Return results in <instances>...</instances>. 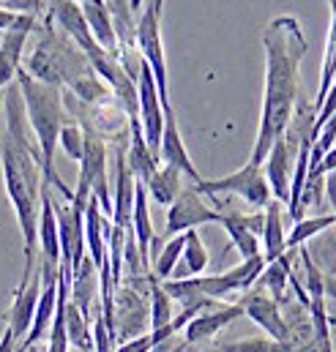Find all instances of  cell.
<instances>
[{
  "instance_id": "33",
  "label": "cell",
  "mask_w": 336,
  "mask_h": 352,
  "mask_svg": "<svg viewBox=\"0 0 336 352\" xmlns=\"http://www.w3.org/2000/svg\"><path fill=\"white\" fill-rule=\"evenodd\" d=\"M326 177H328V180H326V186H323V188H326V194H328V199H331V205H334V210H331V213H334V221H336V173H331V175H326Z\"/></svg>"
},
{
  "instance_id": "10",
  "label": "cell",
  "mask_w": 336,
  "mask_h": 352,
  "mask_svg": "<svg viewBox=\"0 0 336 352\" xmlns=\"http://www.w3.org/2000/svg\"><path fill=\"white\" fill-rule=\"evenodd\" d=\"M148 322L145 300L137 289H118V298H112V328L115 342H129L134 336H143V328Z\"/></svg>"
},
{
  "instance_id": "16",
  "label": "cell",
  "mask_w": 336,
  "mask_h": 352,
  "mask_svg": "<svg viewBox=\"0 0 336 352\" xmlns=\"http://www.w3.org/2000/svg\"><path fill=\"white\" fill-rule=\"evenodd\" d=\"M134 188L137 180L126 167V153L115 151V197H112V227L129 230L132 227V208H134Z\"/></svg>"
},
{
  "instance_id": "20",
  "label": "cell",
  "mask_w": 336,
  "mask_h": 352,
  "mask_svg": "<svg viewBox=\"0 0 336 352\" xmlns=\"http://www.w3.org/2000/svg\"><path fill=\"white\" fill-rule=\"evenodd\" d=\"M262 216H265V221H262V232H260V238H262V260L265 263H273V260H279L282 254H287V249H284V219H282V202H276V199H271L268 205H265V210H262Z\"/></svg>"
},
{
  "instance_id": "1",
  "label": "cell",
  "mask_w": 336,
  "mask_h": 352,
  "mask_svg": "<svg viewBox=\"0 0 336 352\" xmlns=\"http://www.w3.org/2000/svg\"><path fill=\"white\" fill-rule=\"evenodd\" d=\"M262 47H265V90H262L260 129L249 156V164L257 167H262L271 145L287 131L295 115L298 88H301V60L309 44L301 22L290 14H282L265 25Z\"/></svg>"
},
{
  "instance_id": "25",
  "label": "cell",
  "mask_w": 336,
  "mask_h": 352,
  "mask_svg": "<svg viewBox=\"0 0 336 352\" xmlns=\"http://www.w3.org/2000/svg\"><path fill=\"white\" fill-rule=\"evenodd\" d=\"M336 221H334V213H320V216H306V219H298L290 230V235L284 238V249L293 252V249H301L306 241L317 238L320 232L331 230Z\"/></svg>"
},
{
  "instance_id": "27",
  "label": "cell",
  "mask_w": 336,
  "mask_h": 352,
  "mask_svg": "<svg viewBox=\"0 0 336 352\" xmlns=\"http://www.w3.org/2000/svg\"><path fill=\"white\" fill-rule=\"evenodd\" d=\"M87 322L90 320L83 311L72 300H66V339L69 347H74L77 352H93V331Z\"/></svg>"
},
{
  "instance_id": "6",
  "label": "cell",
  "mask_w": 336,
  "mask_h": 352,
  "mask_svg": "<svg viewBox=\"0 0 336 352\" xmlns=\"http://www.w3.org/2000/svg\"><path fill=\"white\" fill-rule=\"evenodd\" d=\"M80 208L69 205H58L55 202V219H58V241H61V273H66L69 278L74 276V270L85 260V221Z\"/></svg>"
},
{
  "instance_id": "32",
  "label": "cell",
  "mask_w": 336,
  "mask_h": 352,
  "mask_svg": "<svg viewBox=\"0 0 336 352\" xmlns=\"http://www.w3.org/2000/svg\"><path fill=\"white\" fill-rule=\"evenodd\" d=\"M331 173H336V145L331 148V151H326V153H323L320 164L306 175V180H320V177L331 175Z\"/></svg>"
},
{
  "instance_id": "8",
  "label": "cell",
  "mask_w": 336,
  "mask_h": 352,
  "mask_svg": "<svg viewBox=\"0 0 336 352\" xmlns=\"http://www.w3.org/2000/svg\"><path fill=\"white\" fill-rule=\"evenodd\" d=\"M33 30H39V19L19 14L17 22L0 33V88L11 85L17 80V74L22 69V55H25V47H28V38Z\"/></svg>"
},
{
  "instance_id": "37",
  "label": "cell",
  "mask_w": 336,
  "mask_h": 352,
  "mask_svg": "<svg viewBox=\"0 0 336 352\" xmlns=\"http://www.w3.org/2000/svg\"><path fill=\"white\" fill-rule=\"evenodd\" d=\"M72 3H83V0H72Z\"/></svg>"
},
{
  "instance_id": "23",
  "label": "cell",
  "mask_w": 336,
  "mask_h": 352,
  "mask_svg": "<svg viewBox=\"0 0 336 352\" xmlns=\"http://www.w3.org/2000/svg\"><path fill=\"white\" fill-rule=\"evenodd\" d=\"M208 249L202 243V238L197 235V230L186 232V243L180 252V267L172 270V278H186V276H202V270L208 267Z\"/></svg>"
},
{
  "instance_id": "34",
  "label": "cell",
  "mask_w": 336,
  "mask_h": 352,
  "mask_svg": "<svg viewBox=\"0 0 336 352\" xmlns=\"http://www.w3.org/2000/svg\"><path fill=\"white\" fill-rule=\"evenodd\" d=\"M17 16H19V14H14V11H6V8H0V33H3V30H8V28H11L14 22H17Z\"/></svg>"
},
{
  "instance_id": "15",
  "label": "cell",
  "mask_w": 336,
  "mask_h": 352,
  "mask_svg": "<svg viewBox=\"0 0 336 352\" xmlns=\"http://www.w3.org/2000/svg\"><path fill=\"white\" fill-rule=\"evenodd\" d=\"M238 317H244L241 303H230V306H216V309H205L197 317H191L183 328V339L186 344H197V342H208L213 339L219 331H224L230 322H235Z\"/></svg>"
},
{
  "instance_id": "9",
  "label": "cell",
  "mask_w": 336,
  "mask_h": 352,
  "mask_svg": "<svg viewBox=\"0 0 336 352\" xmlns=\"http://www.w3.org/2000/svg\"><path fill=\"white\" fill-rule=\"evenodd\" d=\"M301 260H304V273H306V311L312 317L315 325V336L320 352H334L331 350V333H328V309H326V287L323 278L326 273L315 265L312 254L306 249H301Z\"/></svg>"
},
{
  "instance_id": "26",
  "label": "cell",
  "mask_w": 336,
  "mask_h": 352,
  "mask_svg": "<svg viewBox=\"0 0 336 352\" xmlns=\"http://www.w3.org/2000/svg\"><path fill=\"white\" fill-rule=\"evenodd\" d=\"M331 6V28H328V38H326V55H323V69H320V85H317V96H315V112L320 109L326 90L334 82L336 77V0H328Z\"/></svg>"
},
{
  "instance_id": "35",
  "label": "cell",
  "mask_w": 336,
  "mask_h": 352,
  "mask_svg": "<svg viewBox=\"0 0 336 352\" xmlns=\"http://www.w3.org/2000/svg\"><path fill=\"white\" fill-rule=\"evenodd\" d=\"M323 287H326V295L336 300V276H328V273H326V278H323Z\"/></svg>"
},
{
  "instance_id": "29",
  "label": "cell",
  "mask_w": 336,
  "mask_h": 352,
  "mask_svg": "<svg viewBox=\"0 0 336 352\" xmlns=\"http://www.w3.org/2000/svg\"><path fill=\"white\" fill-rule=\"evenodd\" d=\"M148 284H151V309H148V322H151V331H159L172 322V298L162 289L159 281L151 278L148 273Z\"/></svg>"
},
{
  "instance_id": "7",
  "label": "cell",
  "mask_w": 336,
  "mask_h": 352,
  "mask_svg": "<svg viewBox=\"0 0 336 352\" xmlns=\"http://www.w3.org/2000/svg\"><path fill=\"white\" fill-rule=\"evenodd\" d=\"M202 224H219V210L211 208L202 199V194L194 191V186L183 188L175 197V202L167 208V227H165V232L172 238V235H183L189 230H197Z\"/></svg>"
},
{
  "instance_id": "2",
  "label": "cell",
  "mask_w": 336,
  "mask_h": 352,
  "mask_svg": "<svg viewBox=\"0 0 336 352\" xmlns=\"http://www.w3.org/2000/svg\"><path fill=\"white\" fill-rule=\"evenodd\" d=\"M17 88L22 93V104H25V115L30 123V131L36 137L39 145V156H41V177L47 186H55L69 202H72V188L61 180L55 170V148H58V137L61 129L69 123V112H66V101H63V90L55 85H44L39 80H33L25 69H19L17 74Z\"/></svg>"
},
{
  "instance_id": "17",
  "label": "cell",
  "mask_w": 336,
  "mask_h": 352,
  "mask_svg": "<svg viewBox=\"0 0 336 352\" xmlns=\"http://www.w3.org/2000/svg\"><path fill=\"white\" fill-rule=\"evenodd\" d=\"M77 6H80V11H83L85 25H87L93 41H96L104 52H109V55L118 58V36H115V25H112V14H109L107 3H104V0H83V3H77Z\"/></svg>"
},
{
  "instance_id": "3",
  "label": "cell",
  "mask_w": 336,
  "mask_h": 352,
  "mask_svg": "<svg viewBox=\"0 0 336 352\" xmlns=\"http://www.w3.org/2000/svg\"><path fill=\"white\" fill-rule=\"evenodd\" d=\"M162 8L165 0H148L140 11V19L134 22V44L140 58L154 74V82L162 98V109H169V80H167V58H165V41H162Z\"/></svg>"
},
{
  "instance_id": "5",
  "label": "cell",
  "mask_w": 336,
  "mask_h": 352,
  "mask_svg": "<svg viewBox=\"0 0 336 352\" xmlns=\"http://www.w3.org/2000/svg\"><path fill=\"white\" fill-rule=\"evenodd\" d=\"M137 120H140L148 151L159 159V142H162V131H165V109H162V98H159V90L154 82V74L145 66V60L137 74Z\"/></svg>"
},
{
  "instance_id": "24",
  "label": "cell",
  "mask_w": 336,
  "mask_h": 352,
  "mask_svg": "<svg viewBox=\"0 0 336 352\" xmlns=\"http://www.w3.org/2000/svg\"><path fill=\"white\" fill-rule=\"evenodd\" d=\"M290 276H293V265H290V252H287V254H282L279 260H273V263L265 265V270L260 273L257 284H260L276 303H282V300H284V289H287Z\"/></svg>"
},
{
  "instance_id": "18",
  "label": "cell",
  "mask_w": 336,
  "mask_h": 352,
  "mask_svg": "<svg viewBox=\"0 0 336 352\" xmlns=\"http://www.w3.org/2000/svg\"><path fill=\"white\" fill-rule=\"evenodd\" d=\"M129 230L134 235L140 260L151 270V243L156 241V235H154V221H151V208H148V191L143 183H137V188H134V208H132V227Z\"/></svg>"
},
{
  "instance_id": "30",
  "label": "cell",
  "mask_w": 336,
  "mask_h": 352,
  "mask_svg": "<svg viewBox=\"0 0 336 352\" xmlns=\"http://www.w3.org/2000/svg\"><path fill=\"white\" fill-rule=\"evenodd\" d=\"M58 145L63 148V153L74 162L83 159V151H85V129L77 126V123H66L61 129V137H58Z\"/></svg>"
},
{
  "instance_id": "31",
  "label": "cell",
  "mask_w": 336,
  "mask_h": 352,
  "mask_svg": "<svg viewBox=\"0 0 336 352\" xmlns=\"http://www.w3.org/2000/svg\"><path fill=\"white\" fill-rule=\"evenodd\" d=\"M216 352H287L284 344L273 342V339H244V342H230V344H222Z\"/></svg>"
},
{
  "instance_id": "21",
  "label": "cell",
  "mask_w": 336,
  "mask_h": 352,
  "mask_svg": "<svg viewBox=\"0 0 336 352\" xmlns=\"http://www.w3.org/2000/svg\"><path fill=\"white\" fill-rule=\"evenodd\" d=\"M96 295H98V270H96V265L90 263V257L85 254V260L80 263V267L74 270V276H72L69 300L87 317L90 309H93ZM87 320H90V317H87Z\"/></svg>"
},
{
  "instance_id": "14",
  "label": "cell",
  "mask_w": 336,
  "mask_h": 352,
  "mask_svg": "<svg viewBox=\"0 0 336 352\" xmlns=\"http://www.w3.org/2000/svg\"><path fill=\"white\" fill-rule=\"evenodd\" d=\"M159 164L175 167L180 175H186L189 180H194V183L202 180L200 173H197V167L191 164V156H189L186 142L180 137L178 118H175V109L172 107L165 109V131H162V142H159Z\"/></svg>"
},
{
  "instance_id": "12",
  "label": "cell",
  "mask_w": 336,
  "mask_h": 352,
  "mask_svg": "<svg viewBox=\"0 0 336 352\" xmlns=\"http://www.w3.org/2000/svg\"><path fill=\"white\" fill-rule=\"evenodd\" d=\"M238 303H241L244 314L252 320L254 325L268 333V339H273L279 344L287 342V325H284L282 309H279V303L265 289H249V292H244V298Z\"/></svg>"
},
{
  "instance_id": "13",
  "label": "cell",
  "mask_w": 336,
  "mask_h": 352,
  "mask_svg": "<svg viewBox=\"0 0 336 352\" xmlns=\"http://www.w3.org/2000/svg\"><path fill=\"white\" fill-rule=\"evenodd\" d=\"M39 292H41V273L39 270H33L30 278H22L17 292H14V303H11L8 314H6V331L14 336L17 344L30 331L33 311H36V303H39Z\"/></svg>"
},
{
  "instance_id": "11",
  "label": "cell",
  "mask_w": 336,
  "mask_h": 352,
  "mask_svg": "<svg viewBox=\"0 0 336 352\" xmlns=\"http://www.w3.org/2000/svg\"><path fill=\"white\" fill-rule=\"evenodd\" d=\"M262 210L260 213H241V210H219V224L230 235V243L238 249L241 260L260 254V232H262Z\"/></svg>"
},
{
  "instance_id": "22",
  "label": "cell",
  "mask_w": 336,
  "mask_h": 352,
  "mask_svg": "<svg viewBox=\"0 0 336 352\" xmlns=\"http://www.w3.org/2000/svg\"><path fill=\"white\" fill-rule=\"evenodd\" d=\"M145 191H148V197H154L156 205L169 208L175 202V197L183 191V175L169 164H159V170L145 183Z\"/></svg>"
},
{
  "instance_id": "36",
  "label": "cell",
  "mask_w": 336,
  "mask_h": 352,
  "mask_svg": "<svg viewBox=\"0 0 336 352\" xmlns=\"http://www.w3.org/2000/svg\"><path fill=\"white\" fill-rule=\"evenodd\" d=\"M3 93L6 88H0V134H3Z\"/></svg>"
},
{
  "instance_id": "19",
  "label": "cell",
  "mask_w": 336,
  "mask_h": 352,
  "mask_svg": "<svg viewBox=\"0 0 336 352\" xmlns=\"http://www.w3.org/2000/svg\"><path fill=\"white\" fill-rule=\"evenodd\" d=\"M129 126H132V142H129V151H126V167H129V173L134 175L137 183L145 186L151 180V175L159 170V159L148 151L143 129H140V120L129 118Z\"/></svg>"
},
{
  "instance_id": "28",
  "label": "cell",
  "mask_w": 336,
  "mask_h": 352,
  "mask_svg": "<svg viewBox=\"0 0 336 352\" xmlns=\"http://www.w3.org/2000/svg\"><path fill=\"white\" fill-rule=\"evenodd\" d=\"M183 243H186V232H183V235H172L167 243L162 246V252H159V257H156V263H154V270H151V278H154V281L162 284V281L172 278V270L180 263Z\"/></svg>"
},
{
  "instance_id": "4",
  "label": "cell",
  "mask_w": 336,
  "mask_h": 352,
  "mask_svg": "<svg viewBox=\"0 0 336 352\" xmlns=\"http://www.w3.org/2000/svg\"><path fill=\"white\" fill-rule=\"evenodd\" d=\"M194 191L197 194H208V197H219V194H233V197H241L244 202H249L252 208L265 210V205L273 199L271 197V188H268V180L262 175V167L257 164H244L241 170L230 173L224 177H216V180H200L194 183Z\"/></svg>"
}]
</instances>
